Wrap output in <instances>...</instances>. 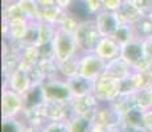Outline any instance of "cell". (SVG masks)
I'll use <instances>...</instances> for the list:
<instances>
[{
	"label": "cell",
	"instance_id": "6da1fadb",
	"mask_svg": "<svg viewBox=\"0 0 152 132\" xmlns=\"http://www.w3.org/2000/svg\"><path fill=\"white\" fill-rule=\"evenodd\" d=\"M3 132H17V128L12 123H4V125H3Z\"/></svg>",
	"mask_w": 152,
	"mask_h": 132
}]
</instances>
